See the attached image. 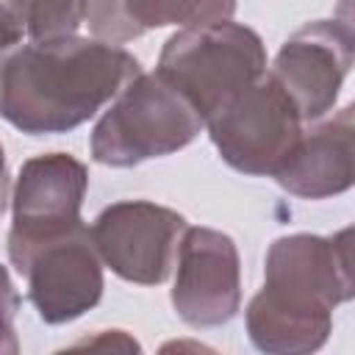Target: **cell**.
<instances>
[{
  "label": "cell",
  "instance_id": "obj_13",
  "mask_svg": "<svg viewBox=\"0 0 355 355\" xmlns=\"http://www.w3.org/2000/svg\"><path fill=\"white\" fill-rule=\"evenodd\" d=\"M136 36L155 28H194L230 19L236 0H119Z\"/></svg>",
  "mask_w": 355,
  "mask_h": 355
},
{
  "label": "cell",
  "instance_id": "obj_4",
  "mask_svg": "<svg viewBox=\"0 0 355 355\" xmlns=\"http://www.w3.org/2000/svg\"><path fill=\"white\" fill-rule=\"evenodd\" d=\"M222 161L244 175H275L302 133V116L272 72L255 78L205 119Z\"/></svg>",
  "mask_w": 355,
  "mask_h": 355
},
{
  "label": "cell",
  "instance_id": "obj_14",
  "mask_svg": "<svg viewBox=\"0 0 355 355\" xmlns=\"http://www.w3.org/2000/svg\"><path fill=\"white\" fill-rule=\"evenodd\" d=\"M31 42L75 36L86 19V0H22Z\"/></svg>",
  "mask_w": 355,
  "mask_h": 355
},
{
  "label": "cell",
  "instance_id": "obj_9",
  "mask_svg": "<svg viewBox=\"0 0 355 355\" xmlns=\"http://www.w3.org/2000/svg\"><path fill=\"white\" fill-rule=\"evenodd\" d=\"M241 263L233 239L214 227H189L175 252L172 308L191 327H219L239 313Z\"/></svg>",
  "mask_w": 355,
  "mask_h": 355
},
{
  "label": "cell",
  "instance_id": "obj_7",
  "mask_svg": "<svg viewBox=\"0 0 355 355\" xmlns=\"http://www.w3.org/2000/svg\"><path fill=\"white\" fill-rule=\"evenodd\" d=\"M352 230L333 236L291 233L269 244L263 261V291L316 311H336L352 300Z\"/></svg>",
  "mask_w": 355,
  "mask_h": 355
},
{
  "label": "cell",
  "instance_id": "obj_18",
  "mask_svg": "<svg viewBox=\"0 0 355 355\" xmlns=\"http://www.w3.org/2000/svg\"><path fill=\"white\" fill-rule=\"evenodd\" d=\"M8 189H11V178H8V164H6V150L0 144V216L8 205Z\"/></svg>",
  "mask_w": 355,
  "mask_h": 355
},
{
  "label": "cell",
  "instance_id": "obj_5",
  "mask_svg": "<svg viewBox=\"0 0 355 355\" xmlns=\"http://www.w3.org/2000/svg\"><path fill=\"white\" fill-rule=\"evenodd\" d=\"M8 261L28 280V300L47 324H67L103 297V261L86 225L8 252Z\"/></svg>",
  "mask_w": 355,
  "mask_h": 355
},
{
  "label": "cell",
  "instance_id": "obj_8",
  "mask_svg": "<svg viewBox=\"0 0 355 355\" xmlns=\"http://www.w3.org/2000/svg\"><path fill=\"white\" fill-rule=\"evenodd\" d=\"M86 189L89 172L75 155L44 153L28 158L11 191L8 252L80 227Z\"/></svg>",
  "mask_w": 355,
  "mask_h": 355
},
{
  "label": "cell",
  "instance_id": "obj_12",
  "mask_svg": "<svg viewBox=\"0 0 355 355\" xmlns=\"http://www.w3.org/2000/svg\"><path fill=\"white\" fill-rule=\"evenodd\" d=\"M244 324L250 341L261 352L305 355V352H316L330 338L333 311L291 305L261 288L244 311Z\"/></svg>",
  "mask_w": 355,
  "mask_h": 355
},
{
  "label": "cell",
  "instance_id": "obj_10",
  "mask_svg": "<svg viewBox=\"0 0 355 355\" xmlns=\"http://www.w3.org/2000/svg\"><path fill=\"white\" fill-rule=\"evenodd\" d=\"M344 19H313L294 31L275 55L272 75L294 100L302 122L327 116L349 75L355 44Z\"/></svg>",
  "mask_w": 355,
  "mask_h": 355
},
{
  "label": "cell",
  "instance_id": "obj_15",
  "mask_svg": "<svg viewBox=\"0 0 355 355\" xmlns=\"http://www.w3.org/2000/svg\"><path fill=\"white\" fill-rule=\"evenodd\" d=\"M17 311H19V294H17L6 266H0V355H17L19 352V341L14 333Z\"/></svg>",
  "mask_w": 355,
  "mask_h": 355
},
{
  "label": "cell",
  "instance_id": "obj_1",
  "mask_svg": "<svg viewBox=\"0 0 355 355\" xmlns=\"http://www.w3.org/2000/svg\"><path fill=\"white\" fill-rule=\"evenodd\" d=\"M141 72L139 61L100 39H42L0 58V116L28 136L67 133L92 119Z\"/></svg>",
  "mask_w": 355,
  "mask_h": 355
},
{
  "label": "cell",
  "instance_id": "obj_11",
  "mask_svg": "<svg viewBox=\"0 0 355 355\" xmlns=\"http://www.w3.org/2000/svg\"><path fill=\"white\" fill-rule=\"evenodd\" d=\"M352 105L302 128L286 164L272 175L277 186L302 200H324L352 186Z\"/></svg>",
  "mask_w": 355,
  "mask_h": 355
},
{
  "label": "cell",
  "instance_id": "obj_2",
  "mask_svg": "<svg viewBox=\"0 0 355 355\" xmlns=\"http://www.w3.org/2000/svg\"><path fill=\"white\" fill-rule=\"evenodd\" d=\"M202 128L200 111L161 72H139L97 119L92 158L105 166H136L183 150Z\"/></svg>",
  "mask_w": 355,
  "mask_h": 355
},
{
  "label": "cell",
  "instance_id": "obj_3",
  "mask_svg": "<svg viewBox=\"0 0 355 355\" xmlns=\"http://www.w3.org/2000/svg\"><path fill=\"white\" fill-rule=\"evenodd\" d=\"M155 72H161L205 122L266 72V50L252 28L219 19L172 33L161 47Z\"/></svg>",
  "mask_w": 355,
  "mask_h": 355
},
{
  "label": "cell",
  "instance_id": "obj_17",
  "mask_svg": "<svg viewBox=\"0 0 355 355\" xmlns=\"http://www.w3.org/2000/svg\"><path fill=\"white\" fill-rule=\"evenodd\" d=\"M75 347H119V349H139V344L125 330H97L94 336L78 341Z\"/></svg>",
  "mask_w": 355,
  "mask_h": 355
},
{
  "label": "cell",
  "instance_id": "obj_16",
  "mask_svg": "<svg viewBox=\"0 0 355 355\" xmlns=\"http://www.w3.org/2000/svg\"><path fill=\"white\" fill-rule=\"evenodd\" d=\"M25 33V6L22 0H0V53H8L22 42Z\"/></svg>",
  "mask_w": 355,
  "mask_h": 355
},
{
  "label": "cell",
  "instance_id": "obj_6",
  "mask_svg": "<svg viewBox=\"0 0 355 355\" xmlns=\"http://www.w3.org/2000/svg\"><path fill=\"white\" fill-rule=\"evenodd\" d=\"M186 219L150 200H119L105 205L89 233L94 250L116 277L139 286H158L175 266Z\"/></svg>",
  "mask_w": 355,
  "mask_h": 355
}]
</instances>
